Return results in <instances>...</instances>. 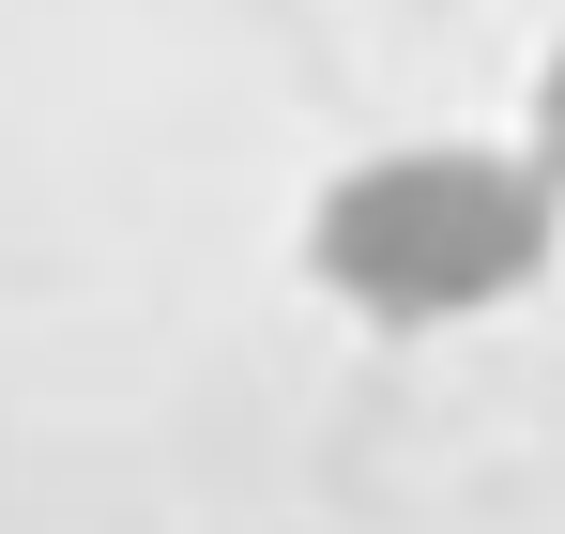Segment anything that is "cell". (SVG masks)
<instances>
[{
    "mask_svg": "<svg viewBox=\"0 0 565 534\" xmlns=\"http://www.w3.org/2000/svg\"><path fill=\"white\" fill-rule=\"evenodd\" d=\"M535 153H551V183H565V46H551V77H535Z\"/></svg>",
    "mask_w": 565,
    "mask_h": 534,
    "instance_id": "obj_2",
    "label": "cell"
},
{
    "mask_svg": "<svg viewBox=\"0 0 565 534\" xmlns=\"http://www.w3.org/2000/svg\"><path fill=\"white\" fill-rule=\"evenodd\" d=\"M306 260L337 306L367 321H473L504 290L551 275V169H504V153H367V169L321 199Z\"/></svg>",
    "mask_w": 565,
    "mask_h": 534,
    "instance_id": "obj_1",
    "label": "cell"
}]
</instances>
